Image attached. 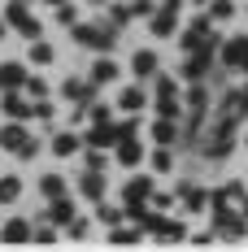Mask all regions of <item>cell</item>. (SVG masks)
Returning <instances> with one entry per match:
<instances>
[{"label":"cell","mask_w":248,"mask_h":252,"mask_svg":"<svg viewBox=\"0 0 248 252\" xmlns=\"http://www.w3.org/2000/svg\"><path fill=\"white\" fill-rule=\"evenodd\" d=\"M0 148L18 152V157H35V139L26 135V126H0Z\"/></svg>","instance_id":"obj_1"},{"label":"cell","mask_w":248,"mask_h":252,"mask_svg":"<svg viewBox=\"0 0 248 252\" xmlns=\"http://www.w3.org/2000/svg\"><path fill=\"white\" fill-rule=\"evenodd\" d=\"M4 22L13 26V31L22 35V39H39V35H44V26H39L35 18H31V13H26V4H9V13H4Z\"/></svg>","instance_id":"obj_2"},{"label":"cell","mask_w":248,"mask_h":252,"mask_svg":"<svg viewBox=\"0 0 248 252\" xmlns=\"http://www.w3.org/2000/svg\"><path fill=\"white\" fill-rule=\"evenodd\" d=\"M148 196H152V178H135V183H131V187L122 191V200H126V213H131L135 222L144 218V200H148Z\"/></svg>","instance_id":"obj_3"},{"label":"cell","mask_w":248,"mask_h":252,"mask_svg":"<svg viewBox=\"0 0 248 252\" xmlns=\"http://www.w3.org/2000/svg\"><path fill=\"white\" fill-rule=\"evenodd\" d=\"M26 87V70L18 61H0V92H18Z\"/></svg>","instance_id":"obj_4"},{"label":"cell","mask_w":248,"mask_h":252,"mask_svg":"<svg viewBox=\"0 0 248 252\" xmlns=\"http://www.w3.org/2000/svg\"><path fill=\"white\" fill-rule=\"evenodd\" d=\"M31 235H35V230H31V222H22V218H9V222L0 226V239H4V244H31Z\"/></svg>","instance_id":"obj_5"},{"label":"cell","mask_w":248,"mask_h":252,"mask_svg":"<svg viewBox=\"0 0 248 252\" xmlns=\"http://www.w3.org/2000/svg\"><path fill=\"white\" fill-rule=\"evenodd\" d=\"M61 92H66V100H74V104H92L96 83H92V78H87V83H83V78H66V87H61Z\"/></svg>","instance_id":"obj_6"},{"label":"cell","mask_w":248,"mask_h":252,"mask_svg":"<svg viewBox=\"0 0 248 252\" xmlns=\"http://www.w3.org/2000/svg\"><path fill=\"white\" fill-rule=\"evenodd\" d=\"M70 218H74V200H70V196L48 200V222L52 226H70Z\"/></svg>","instance_id":"obj_7"},{"label":"cell","mask_w":248,"mask_h":252,"mask_svg":"<svg viewBox=\"0 0 248 252\" xmlns=\"http://www.w3.org/2000/svg\"><path fill=\"white\" fill-rule=\"evenodd\" d=\"M222 61H226V70H244L248 74V39H231Z\"/></svg>","instance_id":"obj_8"},{"label":"cell","mask_w":248,"mask_h":252,"mask_svg":"<svg viewBox=\"0 0 248 252\" xmlns=\"http://www.w3.org/2000/svg\"><path fill=\"white\" fill-rule=\"evenodd\" d=\"M4 113H9V118H35V104H26L22 100V87H18V92H4Z\"/></svg>","instance_id":"obj_9"},{"label":"cell","mask_w":248,"mask_h":252,"mask_svg":"<svg viewBox=\"0 0 248 252\" xmlns=\"http://www.w3.org/2000/svg\"><path fill=\"white\" fill-rule=\"evenodd\" d=\"M78 191H83L87 200H105V178H100V170H83V178H78Z\"/></svg>","instance_id":"obj_10"},{"label":"cell","mask_w":248,"mask_h":252,"mask_svg":"<svg viewBox=\"0 0 248 252\" xmlns=\"http://www.w3.org/2000/svg\"><path fill=\"white\" fill-rule=\"evenodd\" d=\"M140 157H144V148L135 144V135H131V139H118V165L131 170V165H140Z\"/></svg>","instance_id":"obj_11"},{"label":"cell","mask_w":248,"mask_h":252,"mask_svg":"<svg viewBox=\"0 0 248 252\" xmlns=\"http://www.w3.org/2000/svg\"><path fill=\"white\" fill-rule=\"evenodd\" d=\"M131 70H135V78H152V74H157V57H152L148 48H144V52H135Z\"/></svg>","instance_id":"obj_12"},{"label":"cell","mask_w":248,"mask_h":252,"mask_svg":"<svg viewBox=\"0 0 248 252\" xmlns=\"http://www.w3.org/2000/svg\"><path fill=\"white\" fill-rule=\"evenodd\" d=\"M144 100H148V96H144L140 87H126V92H118V109H122V113H135V109H144Z\"/></svg>","instance_id":"obj_13"},{"label":"cell","mask_w":248,"mask_h":252,"mask_svg":"<svg viewBox=\"0 0 248 252\" xmlns=\"http://www.w3.org/2000/svg\"><path fill=\"white\" fill-rule=\"evenodd\" d=\"M113 78H118V61L100 57L96 65H92V83H113Z\"/></svg>","instance_id":"obj_14"},{"label":"cell","mask_w":248,"mask_h":252,"mask_svg":"<svg viewBox=\"0 0 248 252\" xmlns=\"http://www.w3.org/2000/svg\"><path fill=\"white\" fill-rule=\"evenodd\" d=\"M52 44H44V39H31V65H52Z\"/></svg>","instance_id":"obj_15"},{"label":"cell","mask_w":248,"mask_h":252,"mask_svg":"<svg viewBox=\"0 0 248 252\" xmlns=\"http://www.w3.org/2000/svg\"><path fill=\"white\" fill-rule=\"evenodd\" d=\"M174 135H178V130H174V118H157V122H152V139H157V144H174Z\"/></svg>","instance_id":"obj_16"},{"label":"cell","mask_w":248,"mask_h":252,"mask_svg":"<svg viewBox=\"0 0 248 252\" xmlns=\"http://www.w3.org/2000/svg\"><path fill=\"white\" fill-rule=\"evenodd\" d=\"M78 144H83L78 135H57V139H52V152H57V157H74Z\"/></svg>","instance_id":"obj_17"},{"label":"cell","mask_w":248,"mask_h":252,"mask_svg":"<svg viewBox=\"0 0 248 252\" xmlns=\"http://www.w3.org/2000/svg\"><path fill=\"white\" fill-rule=\"evenodd\" d=\"M39 191H44L48 200H57V196H66V178H61V174H44V183H39Z\"/></svg>","instance_id":"obj_18"},{"label":"cell","mask_w":248,"mask_h":252,"mask_svg":"<svg viewBox=\"0 0 248 252\" xmlns=\"http://www.w3.org/2000/svg\"><path fill=\"white\" fill-rule=\"evenodd\" d=\"M205 191H200V187H183V209H187V213H200V209H205Z\"/></svg>","instance_id":"obj_19"},{"label":"cell","mask_w":248,"mask_h":252,"mask_svg":"<svg viewBox=\"0 0 248 252\" xmlns=\"http://www.w3.org/2000/svg\"><path fill=\"white\" fill-rule=\"evenodd\" d=\"M22 196V178H0V204H13Z\"/></svg>","instance_id":"obj_20"},{"label":"cell","mask_w":248,"mask_h":252,"mask_svg":"<svg viewBox=\"0 0 248 252\" xmlns=\"http://www.w3.org/2000/svg\"><path fill=\"white\" fill-rule=\"evenodd\" d=\"M209 18H213V22L235 18V4H231V0H209Z\"/></svg>","instance_id":"obj_21"},{"label":"cell","mask_w":248,"mask_h":252,"mask_svg":"<svg viewBox=\"0 0 248 252\" xmlns=\"http://www.w3.org/2000/svg\"><path fill=\"white\" fill-rule=\"evenodd\" d=\"M170 165H174V157H170V148L161 144V148L152 152V170H157V174H170Z\"/></svg>","instance_id":"obj_22"},{"label":"cell","mask_w":248,"mask_h":252,"mask_svg":"<svg viewBox=\"0 0 248 252\" xmlns=\"http://www.w3.org/2000/svg\"><path fill=\"white\" fill-rule=\"evenodd\" d=\"M22 92H26V96H35V100H44V96H48V83H44V78H26Z\"/></svg>","instance_id":"obj_23"},{"label":"cell","mask_w":248,"mask_h":252,"mask_svg":"<svg viewBox=\"0 0 248 252\" xmlns=\"http://www.w3.org/2000/svg\"><path fill=\"white\" fill-rule=\"evenodd\" d=\"M140 239H144L140 230H118V226H113V235H109V244H140Z\"/></svg>","instance_id":"obj_24"},{"label":"cell","mask_w":248,"mask_h":252,"mask_svg":"<svg viewBox=\"0 0 248 252\" xmlns=\"http://www.w3.org/2000/svg\"><path fill=\"white\" fill-rule=\"evenodd\" d=\"M100 222L118 226V222H122V209H113V204H100Z\"/></svg>","instance_id":"obj_25"},{"label":"cell","mask_w":248,"mask_h":252,"mask_svg":"<svg viewBox=\"0 0 248 252\" xmlns=\"http://www.w3.org/2000/svg\"><path fill=\"white\" fill-rule=\"evenodd\" d=\"M87 230H92L87 218H70V235H74V239H87Z\"/></svg>","instance_id":"obj_26"},{"label":"cell","mask_w":248,"mask_h":252,"mask_svg":"<svg viewBox=\"0 0 248 252\" xmlns=\"http://www.w3.org/2000/svg\"><path fill=\"white\" fill-rule=\"evenodd\" d=\"M105 165H109V157H105L100 148H92V152H87V170H105Z\"/></svg>","instance_id":"obj_27"},{"label":"cell","mask_w":248,"mask_h":252,"mask_svg":"<svg viewBox=\"0 0 248 252\" xmlns=\"http://www.w3.org/2000/svg\"><path fill=\"white\" fill-rule=\"evenodd\" d=\"M31 244H57V235H52V222L35 230V235H31Z\"/></svg>","instance_id":"obj_28"},{"label":"cell","mask_w":248,"mask_h":252,"mask_svg":"<svg viewBox=\"0 0 248 252\" xmlns=\"http://www.w3.org/2000/svg\"><path fill=\"white\" fill-rule=\"evenodd\" d=\"M57 22H66V26H74V9H70V4H57Z\"/></svg>","instance_id":"obj_29"},{"label":"cell","mask_w":248,"mask_h":252,"mask_svg":"<svg viewBox=\"0 0 248 252\" xmlns=\"http://www.w3.org/2000/svg\"><path fill=\"white\" fill-rule=\"evenodd\" d=\"M92 122H109V109L105 104H92Z\"/></svg>","instance_id":"obj_30"},{"label":"cell","mask_w":248,"mask_h":252,"mask_svg":"<svg viewBox=\"0 0 248 252\" xmlns=\"http://www.w3.org/2000/svg\"><path fill=\"white\" fill-rule=\"evenodd\" d=\"M44 4H52V9H57V4H66V0H44Z\"/></svg>","instance_id":"obj_31"},{"label":"cell","mask_w":248,"mask_h":252,"mask_svg":"<svg viewBox=\"0 0 248 252\" xmlns=\"http://www.w3.org/2000/svg\"><path fill=\"white\" fill-rule=\"evenodd\" d=\"M0 39H4V18H0Z\"/></svg>","instance_id":"obj_32"},{"label":"cell","mask_w":248,"mask_h":252,"mask_svg":"<svg viewBox=\"0 0 248 252\" xmlns=\"http://www.w3.org/2000/svg\"><path fill=\"white\" fill-rule=\"evenodd\" d=\"M9 4H26V0H9Z\"/></svg>","instance_id":"obj_33"},{"label":"cell","mask_w":248,"mask_h":252,"mask_svg":"<svg viewBox=\"0 0 248 252\" xmlns=\"http://www.w3.org/2000/svg\"><path fill=\"white\" fill-rule=\"evenodd\" d=\"M92 4H105V0H92Z\"/></svg>","instance_id":"obj_34"},{"label":"cell","mask_w":248,"mask_h":252,"mask_svg":"<svg viewBox=\"0 0 248 252\" xmlns=\"http://www.w3.org/2000/svg\"><path fill=\"white\" fill-rule=\"evenodd\" d=\"M196 4H209V0H196Z\"/></svg>","instance_id":"obj_35"},{"label":"cell","mask_w":248,"mask_h":252,"mask_svg":"<svg viewBox=\"0 0 248 252\" xmlns=\"http://www.w3.org/2000/svg\"><path fill=\"white\" fill-rule=\"evenodd\" d=\"M244 139H248V135H244Z\"/></svg>","instance_id":"obj_36"}]
</instances>
